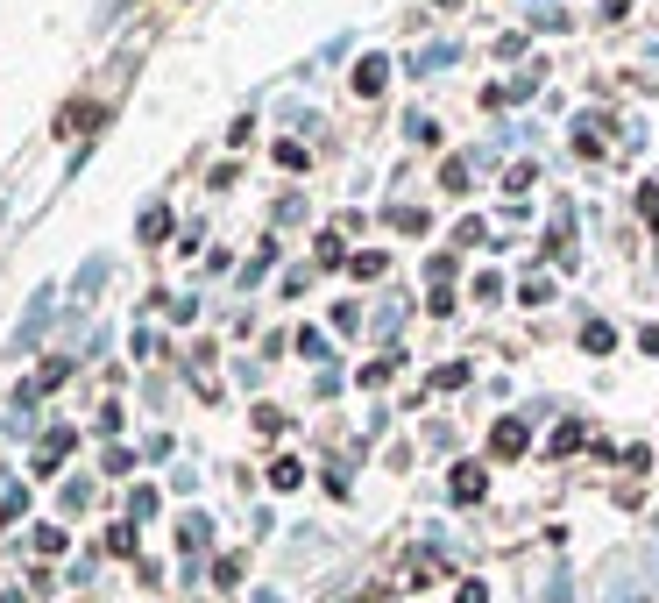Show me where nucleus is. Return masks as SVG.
I'll use <instances>...</instances> for the list:
<instances>
[{"label": "nucleus", "mask_w": 659, "mask_h": 603, "mask_svg": "<svg viewBox=\"0 0 659 603\" xmlns=\"http://www.w3.org/2000/svg\"><path fill=\"white\" fill-rule=\"evenodd\" d=\"M525 440H532L525 419H497V426H489V455H504V462H511V455H525Z\"/></svg>", "instance_id": "1"}, {"label": "nucleus", "mask_w": 659, "mask_h": 603, "mask_svg": "<svg viewBox=\"0 0 659 603\" xmlns=\"http://www.w3.org/2000/svg\"><path fill=\"white\" fill-rule=\"evenodd\" d=\"M582 440H589V426H582V419H567V426H560V433L546 440V455L560 462V455H574V447H582Z\"/></svg>", "instance_id": "2"}, {"label": "nucleus", "mask_w": 659, "mask_h": 603, "mask_svg": "<svg viewBox=\"0 0 659 603\" xmlns=\"http://www.w3.org/2000/svg\"><path fill=\"white\" fill-rule=\"evenodd\" d=\"M454 504H482V469H475V462L454 469Z\"/></svg>", "instance_id": "3"}, {"label": "nucleus", "mask_w": 659, "mask_h": 603, "mask_svg": "<svg viewBox=\"0 0 659 603\" xmlns=\"http://www.w3.org/2000/svg\"><path fill=\"white\" fill-rule=\"evenodd\" d=\"M582 348H589V355H610V348H617V334H610L603 320H589V327H582Z\"/></svg>", "instance_id": "4"}, {"label": "nucleus", "mask_w": 659, "mask_h": 603, "mask_svg": "<svg viewBox=\"0 0 659 603\" xmlns=\"http://www.w3.org/2000/svg\"><path fill=\"white\" fill-rule=\"evenodd\" d=\"M355 93H383V57H369V64L355 71Z\"/></svg>", "instance_id": "5"}, {"label": "nucleus", "mask_w": 659, "mask_h": 603, "mask_svg": "<svg viewBox=\"0 0 659 603\" xmlns=\"http://www.w3.org/2000/svg\"><path fill=\"white\" fill-rule=\"evenodd\" d=\"M270 483H277V490H298V483H305V469H298V462H277V469H270Z\"/></svg>", "instance_id": "6"}, {"label": "nucleus", "mask_w": 659, "mask_h": 603, "mask_svg": "<svg viewBox=\"0 0 659 603\" xmlns=\"http://www.w3.org/2000/svg\"><path fill=\"white\" fill-rule=\"evenodd\" d=\"M433 384H440V391H461V384H468V362H447V369L433 376Z\"/></svg>", "instance_id": "7"}, {"label": "nucleus", "mask_w": 659, "mask_h": 603, "mask_svg": "<svg viewBox=\"0 0 659 603\" xmlns=\"http://www.w3.org/2000/svg\"><path fill=\"white\" fill-rule=\"evenodd\" d=\"M461 603H489V589L482 582H461Z\"/></svg>", "instance_id": "8"}]
</instances>
